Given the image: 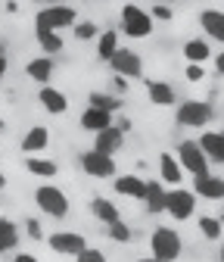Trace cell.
Instances as JSON below:
<instances>
[{
    "mask_svg": "<svg viewBox=\"0 0 224 262\" xmlns=\"http://www.w3.org/2000/svg\"><path fill=\"white\" fill-rule=\"evenodd\" d=\"M115 119H112V113H106V110H97V106H87L84 113H81V128L84 131H103L106 125H112Z\"/></svg>",
    "mask_w": 224,
    "mask_h": 262,
    "instance_id": "cell-22",
    "label": "cell"
},
{
    "mask_svg": "<svg viewBox=\"0 0 224 262\" xmlns=\"http://www.w3.org/2000/svg\"><path fill=\"white\" fill-rule=\"evenodd\" d=\"M178 166L190 175H209V159L203 153V147L196 141H181L178 144Z\"/></svg>",
    "mask_w": 224,
    "mask_h": 262,
    "instance_id": "cell-5",
    "label": "cell"
},
{
    "mask_svg": "<svg viewBox=\"0 0 224 262\" xmlns=\"http://www.w3.org/2000/svg\"><path fill=\"white\" fill-rule=\"evenodd\" d=\"M19 247V225L13 219H0V250H16Z\"/></svg>",
    "mask_w": 224,
    "mask_h": 262,
    "instance_id": "cell-28",
    "label": "cell"
},
{
    "mask_svg": "<svg viewBox=\"0 0 224 262\" xmlns=\"http://www.w3.org/2000/svg\"><path fill=\"white\" fill-rule=\"evenodd\" d=\"M25 169H28V175H38V178H56L59 175V166H56V162L53 159H44V156H25Z\"/></svg>",
    "mask_w": 224,
    "mask_h": 262,
    "instance_id": "cell-23",
    "label": "cell"
},
{
    "mask_svg": "<svg viewBox=\"0 0 224 262\" xmlns=\"http://www.w3.org/2000/svg\"><path fill=\"white\" fill-rule=\"evenodd\" d=\"M181 172H184V169L178 166V159H175V153H168V150H165V153H159V178H162L165 184L178 187V184H181V178H184Z\"/></svg>",
    "mask_w": 224,
    "mask_h": 262,
    "instance_id": "cell-21",
    "label": "cell"
},
{
    "mask_svg": "<svg viewBox=\"0 0 224 262\" xmlns=\"http://www.w3.org/2000/svg\"><path fill=\"white\" fill-rule=\"evenodd\" d=\"M53 72H56V62H53V56H35V59H28L25 62V75L31 78V81H38V84H50L53 81Z\"/></svg>",
    "mask_w": 224,
    "mask_h": 262,
    "instance_id": "cell-15",
    "label": "cell"
},
{
    "mask_svg": "<svg viewBox=\"0 0 224 262\" xmlns=\"http://www.w3.org/2000/svg\"><path fill=\"white\" fill-rule=\"evenodd\" d=\"M22 225H25V231H28V237H31V241H41V237H44L41 222H38V219H25Z\"/></svg>",
    "mask_w": 224,
    "mask_h": 262,
    "instance_id": "cell-35",
    "label": "cell"
},
{
    "mask_svg": "<svg viewBox=\"0 0 224 262\" xmlns=\"http://www.w3.org/2000/svg\"><path fill=\"white\" fill-rule=\"evenodd\" d=\"M47 144H50V131H47V125H31L25 135H22V141H19V150H22L25 156H35V153L47 150Z\"/></svg>",
    "mask_w": 224,
    "mask_h": 262,
    "instance_id": "cell-13",
    "label": "cell"
},
{
    "mask_svg": "<svg viewBox=\"0 0 224 262\" xmlns=\"http://www.w3.org/2000/svg\"><path fill=\"white\" fill-rule=\"evenodd\" d=\"M4 131H7V119H4V116H0V135H4Z\"/></svg>",
    "mask_w": 224,
    "mask_h": 262,
    "instance_id": "cell-41",
    "label": "cell"
},
{
    "mask_svg": "<svg viewBox=\"0 0 224 262\" xmlns=\"http://www.w3.org/2000/svg\"><path fill=\"white\" fill-rule=\"evenodd\" d=\"M200 25H203L209 41L224 44V10H203L200 13Z\"/></svg>",
    "mask_w": 224,
    "mask_h": 262,
    "instance_id": "cell-17",
    "label": "cell"
},
{
    "mask_svg": "<svg viewBox=\"0 0 224 262\" xmlns=\"http://www.w3.org/2000/svg\"><path fill=\"white\" fill-rule=\"evenodd\" d=\"M38 100H41V106H44L50 116H62V113H69V97L62 94L59 88H53V84H41Z\"/></svg>",
    "mask_w": 224,
    "mask_h": 262,
    "instance_id": "cell-14",
    "label": "cell"
},
{
    "mask_svg": "<svg viewBox=\"0 0 224 262\" xmlns=\"http://www.w3.org/2000/svg\"><path fill=\"white\" fill-rule=\"evenodd\" d=\"M7 69H10V62H7V53H4V47H0V78L7 75Z\"/></svg>",
    "mask_w": 224,
    "mask_h": 262,
    "instance_id": "cell-38",
    "label": "cell"
},
{
    "mask_svg": "<svg viewBox=\"0 0 224 262\" xmlns=\"http://www.w3.org/2000/svg\"><path fill=\"white\" fill-rule=\"evenodd\" d=\"M115 125H118V128H121V131H131V119H118V122H115Z\"/></svg>",
    "mask_w": 224,
    "mask_h": 262,
    "instance_id": "cell-40",
    "label": "cell"
},
{
    "mask_svg": "<svg viewBox=\"0 0 224 262\" xmlns=\"http://www.w3.org/2000/svg\"><path fill=\"white\" fill-rule=\"evenodd\" d=\"M212 116H215V110L209 100H181V106H178V125H184V128H203L212 122Z\"/></svg>",
    "mask_w": 224,
    "mask_h": 262,
    "instance_id": "cell-6",
    "label": "cell"
},
{
    "mask_svg": "<svg viewBox=\"0 0 224 262\" xmlns=\"http://www.w3.org/2000/svg\"><path fill=\"white\" fill-rule=\"evenodd\" d=\"M153 19H162V22H168L171 19V7H165V4H153V13H150Z\"/></svg>",
    "mask_w": 224,
    "mask_h": 262,
    "instance_id": "cell-36",
    "label": "cell"
},
{
    "mask_svg": "<svg viewBox=\"0 0 224 262\" xmlns=\"http://www.w3.org/2000/svg\"><path fill=\"white\" fill-rule=\"evenodd\" d=\"M181 53H184L187 62H200V66H206V62L212 59V47H209V41H203V38H190Z\"/></svg>",
    "mask_w": 224,
    "mask_h": 262,
    "instance_id": "cell-24",
    "label": "cell"
},
{
    "mask_svg": "<svg viewBox=\"0 0 224 262\" xmlns=\"http://www.w3.org/2000/svg\"><path fill=\"white\" fill-rule=\"evenodd\" d=\"M4 187H7V175H4V172H0V190H4Z\"/></svg>",
    "mask_w": 224,
    "mask_h": 262,
    "instance_id": "cell-42",
    "label": "cell"
},
{
    "mask_svg": "<svg viewBox=\"0 0 224 262\" xmlns=\"http://www.w3.org/2000/svg\"><path fill=\"white\" fill-rule=\"evenodd\" d=\"M0 159H4V150H0Z\"/></svg>",
    "mask_w": 224,
    "mask_h": 262,
    "instance_id": "cell-47",
    "label": "cell"
},
{
    "mask_svg": "<svg viewBox=\"0 0 224 262\" xmlns=\"http://www.w3.org/2000/svg\"><path fill=\"white\" fill-rule=\"evenodd\" d=\"M81 169H84V175H90V178H100V181H106V178H115V156H106V153H100V150H84L81 153Z\"/></svg>",
    "mask_w": 224,
    "mask_h": 262,
    "instance_id": "cell-8",
    "label": "cell"
},
{
    "mask_svg": "<svg viewBox=\"0 0 224 262\" xmlns=\"http://www.w3.org/2000/svg\"><path fill=\"white\" fill-rule=\"evenodd\" d=\"M72 28H75V38H78V41H93V38L100 35V25H97V22H90V19L75 22Z\"/></svg>",
    "mask_w": 224,
    "mask_h": 262,
    "instance_id": "cell-32",
    "label": "cell"
},
{
    "mask_svg": "<svg viewBox=\"0 0 224 262\" xmlns=\"http://www.w3.org/2000/svg\"><path fill=\"white\" fill-rule=\"evenodd\" d=\"M121 31L128 38H137V41L150 38L153 35V16L137 4H125L121 7Z\"/></svg>",
    "mask_w": 224,
    "mask_h": 262,
    "instance_id": "cell-3",
    "label": "cell"
},
{
    "mask_svg": "<svg viewBox=\"0 0 224 262\" xmlns=\"http://www.w3.org/2000/svg\"><path fill=\"white\" fill-rule=\"evenodd\" d=\"M35 203L50 219H66L69 215V196H66V190L56 187V184H41L35 190Z\"/></svg>",
    "mask_w": 224,
    "mask_h": 262,
    "instance_id": "cell-1",
    "label": "cell"
},
{
    "mask_svg": "<svg viewBox=\"0 0 224 262\" xmlns=\"http://www.w3.org/2000/svg\"><path fill=\"white\" fill-rule=\"evenodd\" d=\"M115 193L131 196V200H143V193H146V181H143L140 175H118V178H115Z\"/></svg>",
    "mask_w": 224,
    "mask_h": 262,
    "instance_id": "cell-20",
    "label": "cell"
},
{
    "mask_svg": "<svg viewBox=\"0 0 224 262\" xmlns=\"http://www.w3.org/2000/svg\"><path fill=\"white\" fill-rule=\"evenodd\" d=\"M150 250H153V256H156V259H162V262H175V259L181 256L184 244H181V237H178L175 228H156L153 237H150Z\"/></svg>",
    "mask_w": 224,
    "mask_h": 262,
    "instance_id": "cell-4",
    "label": "cell"
},
{
    "mask_svg": "<svg viewBox=\"0 0 224 262\" xmlns=\"http://www.w3.org/2000/svg\"><path fill=\"white\" fill-rule=\"evenodd\" d=\"M47 244H50V250L59 253V256H78V253L87 247L84 234H78V231H53V234L47 237Z\"/></svg>",
    "mask_w": 224,
    "mask_h": 262,
    "instance_id": "cell-10",
    "label": "cell"
},
{
    "mask_svg": "<svg viewBox=\"0 0 224 262\" xmlns=\"http://www.w3.org/2000/svg\"><path fill=\"white\" fill-rule=\"evenodd\" d=\"M215 72H218V75L224 78V50H221V53L215 56Z\"/></svg>",
    "mask_w": 224,
    "mask_h": 262,
    "instance_id": "cell-37",
    "label": "cell"
},
{
    "mask_svg": "<svg viewBox=\"0 0 224 262\" xmlns=\"http://www.w3.org/2000/svg\"><path fill=\"white\" fill-rule=\"evenodd\" d=\"M44 4H62V0H44Z\"/></svg>",
    "mask_w": 224,
    "mask_h": 262,
    "instance_id": "cell-44",
    "label": "cell"
},
{
    "mask_svg": "<svg viewBox=\"0 0 224 262\" xmlns=\"http://www.w3.org/2000/svg\"><path fill=\"white\" fill-rule=\"evenodd\" d=\"M106 228H109V237H112L115 244H128V241H131V237H134V231H131V228H128V225H125L121 219H115V222H109Z\"/></svg>",
    "mask_w": 224,
    "mask_h": 262,
    "instance_id": "cell-31",
    "label": "cell"
},
{
    "mask_svg": "<svg viewBox=\"0 0 224 262\" xmlns=\"http://www.w3.org/2000/svg\"><path fill=\"white\" fill-rule=\"evenodd\" d=\"M143 203H146V209H150L153 215L165 212V190H162V184H159V181H146V193H143Z\"/></svg>",
    "mask_w": 224,
    "mask_h": 262,
    "instance_id": "cell-25",
    "label": "cell"
},
{
    "mask_svg": "<svg viewBox=\"0 0 224 262\" xmlns=\"http://www.w3.org/2000/svg\"><path fill=\"white\" fill-rule=\"evenodd\" d=\"M221 219H212V215H203L200 219V231H203V237L206 241H221Z\"/></svg>",
    "mask_w": 224,
    "mask_h": 262,
    "instance_id": "cell-30",
    "label": "cell"
},
{
    "mask_svg": "<svg viewBox=\"0 0 224 262\" xmlns=\"http://www.w3.org/2000/svg\"><path fill=\"white\" fill-rule=\"evenodd\" d=\"M118 47H121V44H118V31L106 28V31H100V35H97V56H100L103 62H109Z\"/></svg>",
    "mask_w": 224,
    "mask_h": 262,
    "instance_id": "cell-26",
    "label": "cell"
},
{
    "mask_svg": "<svg viewBox=\"0 0 224 262\" xmlns=\"http://www.w3.org/2000/svg\"><path fill=\"white\" fill-rule=\"evenodd\" d=\"M75 262H109V259L103 256V250H90V247H84V250L75 256Z\"/></svg>",
    "mask_w": 224,
    "mask_h": 262,
    "instance_id": "cell-33",
    "label": "cell"
},
{
    "mask_svg": "<svg viewBox=\"0 0 224 262\" xmlns=\"http://www.w3.org/2000/svg\"><path fill=\"white\" fill-rule=\"evenodd\" d=\"M184 4H187V0H184Z\"/></svg>",
    "mask_w": 224,
    "mask_h": 262,
    "instance_id": "cell-49",
    "label": "cell"
},
{
    "mask_svg": "<svg viewBox=\"0 0 224 262\" xmlns=\"http://www.w3.org/2000/svg\"><path fill=\"white\" fill-rule=\"evenodd\" d=\"M35 41H38V47L44 50V56H56V53L66 50L62 35H59V31H50V28H35Z\"/></svg>",
    "mask_w": 224,
    "mask_h": 262,
    "instance_id": "cell-19",
    "label": "cell"
},
{
    "mask_svg": "<svg viewBox=\"0 0 224 262\" xmlns=\"http://www.w3.org/2000/svg\"><path fill=\"white\" fill-rule=\"evenodd\" d=\"M121 144H125V131H121L115 122L93 135V150H100V153H106V156H115V153L121 150Z\"/></svg>",
    "mask_w": 224,
    "mask_h": 262,
    "instance_id": "cell-11",
    "label": "cell"
},
{
    "mask_svg": "<svg viewBox=\"0 0 224 262\" xmlns=\"http://www.w3.org/2000/svg\"><path fill=\"white\" fill-rule=\"evenodd\" d=\"M140 262H162V259H156V256H146V259H140Z\"/></svg>",
    "mask_w": 224,
    "mask_h": 262,
    "instance_id": "cell-43",
    "label": "cell"
},
{
    "mask_svg": "<svg viewBox=\"0 0 224 262\" xmlns=\"http://www.w3.org/2000/svg\"><path fill=\"white\" fill-rule=\"evenodd\" d=\"M193 193L203 200H224V178L221 175H193Z\"/></svg>",
    "mask_w": 224,
    "mask_h": 262,
    "instance_id": "cell-12",
    "label": "cell"
},
{
    "mask_svg": "<svg viewBox=\"0 0 224 262\" xmlns=\"http://www.w3.org/2000/svg\"><path fill=\"white\" fill-rule=\"evenodd\" d=\"M90 212L97 215L103 225H109V222L121 219V215H118V206H115L112 200H106V196H93V200H90Z\"/></svg>",
    "mask_w": 224,
    "mask_h": 262,
    "instance_id": "cell-27",
    "label": "cell"
},
{
    "mask_svg": "<svg viewBox=\"0 0 224 262\" xmlns=\"http://www.w3.org/2000/svg\"><path fill=\"white\" fill-rule=\"evenodd\" d=\"M87 106H97V110H106V113H118L121 100L112 97V94H103V91H90L87 94Z\"/></svg>",
    "mask_w": 224,
    "mask_h": 262,
    "instance_id": "cell-29",
    "label": "cell"
},
{
    "mask_svg": "<svg viewBox=\"0 0 224 262\" xmlns=\"http://www.w3.org/2000/svg\"><path fill=\"white\" fill-rule=\"evenodd\" d=\"M78 22L75 7L69 4H47L44 10H38L35 16V28H50V31H62V28H72Z\"/></svg>",
    "mask_w": 224,
    "mask_h": 262,
    "instance_id": "cell-2",
    "label": "cell"
},
{
    "mask_svg": "<svg viewBox=\"0 0 224 262\" xmlns=\"http://www.w3.org/2000/svg\"><path fill=\"white\" fill-rule=\"evenodd\" d=\"M109 66H112V72H115V75H121V78H128V81L143 78V59H140V53H137V50L118 47V50L112 53Z\"/></svg>",
    "mask_w": 224,
    "mask_h": 262,
    "instance_id": "cell-9",
    "label": "cell"
},
{
    "mask_svg": "<svg viewBox=\"0 0 224 262\" xmlns=\"http://www.w3.org/2000/svg\"><path fill=\"white\" fill-rule=\"evenodd\" d=\"M221 225H224V206H221Z\"/></svg>",
    "mask_w": 224,
    "mask_h": 262,
    "instance_id": "cell-45",
    "label": "cell"
},
{
    "mask_svg": "<svg viewBox=\"0 0 224 262\" xmlns=\"http://www.w3.org/2000/svg\"><path fill=\"white\" fill-rule=\"evenodd\" d=\"M10 262H38L35 256H31V253H19V256H13Z\"/></svg>",
    "mask_w": 224,
    "mask_h": 262,
    "instance_id": "cell-39",
    "label": "cell"
},
{
    "mask_svg": "<svg viewBox=\"0 0 224 262\" xmlns=\"http://www.w3.org/2000/svg\"><path fill=\"white\" fill-rule=\"evenodd\" d=\"M206 78V66H200V62H187V81L190 84H200Z\"/></svg>",
    "mask_w": 224,
    "mask_h": 262,
    "instance_id": "cell-34",
    "label": "cell"
},
{
    "mask_svg": "<svg viewBox=\"0 0 224 262\" xmlns=\"http://www.w3.org/2000/svg\"><path fill=\"white\" fill-rule=\"evenodd\" d=\"M193 209H196V193H193V190H184L181 184L171 187V190H165V212H168L175 222L190 219V215H193Z\"/></svg>",
    "mask_w": 224,
    "mask_h": 262,
    "instance_id": "cell-7",
    "label": "cell"
},
{
    "mask_svg": "<svg viewBox=\"0 0 224 262\" xmlns=\"http://www.w3.org/2000/svg\"><path fill=\"white\" fill-rule=\"evenodd\" d=\"M206 153L209 162H218V166H224V131H203V138L196 141Z\"/></svg>",
    "mask_w": 224,
    "mask_h": 262,
    "instance_id": "cell-16",
    "label": "cell"
},
{
    "mask_svg": "<svg viewBox=\"0 0 224 262\" xmlns=\"http://www.w3.org/2000/svg\"><path fill=\"white\" fill-rule=\"evenodd\" d=\"M0 81H4V78H0Z\"/></svg>",
    "mask_w": 224,
    "mask_h": 262,
    "instance_id": "cell-48",
    "label": "cell"
},
{
    "mask_svg": "<svg viewBox=\"0 0 224 262\" xmlns=\"http://www.w3.org/2000/svg\"><path fill=\"white\" fill-rule=\"evenodd\" d=\"M221 262H224V247H221Z\"/></svg>",
    "mask_w": 224,
    "mask_h": 262,
    "instance_id": "cell-46",
    "label": "cell"
},
{
    "mask_svg": "<svg viewBox=\"0 0 224 262\" xmlns=\"http://www.w3.org/2000/svg\"><path fill=\"white\" fill-rule=\"evenodd\" d=\"M146 97H150V103L153 106H171V103H178V94H175V88L168 84V81H146Z\"/></svg>",
    "mask_w": 224,
    "mask_h": 262,
    "instance_id": "cell-18",
    "label": "cell"
}]
</instances>
